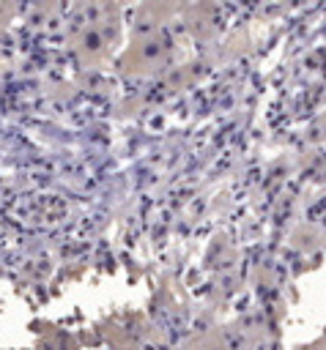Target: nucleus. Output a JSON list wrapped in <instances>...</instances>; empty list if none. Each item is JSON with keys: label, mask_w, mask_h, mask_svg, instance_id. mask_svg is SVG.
<instances>
[{"label": "nucleus", "mask_w": 326, "mask_h": 350, "mask_svg": "<svg viewBox=\"0 0 326 350\" xmlns=\"http://www.w3.org/2000/svg\"><path fill=\"white\" fill-rule=\"evenodd\" d=\"M167 55V38L162 33H148L142 36L123 57L121 66H126V71H134V74H145V71H153L156 63H162Z\"/></svg>", "instance_id": "f257e3e1"}, {"label": "nucleus", "mask_w": 326, "mask_h": 350, "mask_svg": "<svg viewBox=\"0 0 326 350\" xmlns=\"http://www.w3.org/2000/svg\"><path fill=\"white\" fill-rule=\"evenodd\" d=\"M74 49H77L82 63H96L107 55V36L99 30V25H88L74 38Z\"/></svg>", "instance_id": "f03ea898"}, {"label": "nucleus", "mask_w": 326, "mask_h": 350, "mask_svg": "<svg viewBox=\"0 0 326 350\" xmlns=\"http://www.w3.org/2000/svg\"><path fill=\"white\" fill-rule=\"evenodd\" d=\"M197 350H230V347L222 342L219 334H205L197 339Z\"/></svg>", "instance_id": "7ed1b4c3"}]
</instances>
